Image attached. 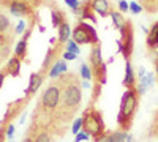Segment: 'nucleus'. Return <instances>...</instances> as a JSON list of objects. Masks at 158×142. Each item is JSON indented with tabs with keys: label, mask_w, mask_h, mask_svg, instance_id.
<instances>
[{
	"label": "nucleus",
	"mask_w": 158,
	"mask_h": 142,
	"mask_svg": "<svg viewBox=\"0 0 158 142\" xmlns=\"http://www.w3.org/2000/svg\"><path fill=\"white\" fill-rule=\"evenodd\" d=\"M125 142H133V136L128 134V136H127V139H125Z\"/></svg>",
	"instance_id": "c9c22d12"
},
{
	"label": "nucleus",
	"mask_w": 158,
	"mask_h": 142,
	"mask_svg": "<svg viewBox=\"0 0 158 142\" xmlns=\"http://www.w3.org/2000/svg\"><path fill=\"white\" fill-rule=\"evenodd\" d=\"M82 128H84V131H85L89 136H95L97 139H98L100 136H103L104 123H103L101 114L97 112V111H89V112H85L84 119H82Z\"/></svg>",
	"instance_id": "7ed1b4c3"
},
{
	"label": "nucleus",
	"mask_w": 158,
	"mask_h": 142,
	"mask_svg": "<svg viewBox=\"0 0 158 142\" xmlns=\"http://www.w3.org/2000/svg\"><path fill=\"white\" fill-rule=\"evenodd\" d=\"M13 134H15V126H13V125H8L6 131H5V136H8V137H13Z\"/></svg>",
	"instance_id": "7c9ffc66"
},
{
	"label": "nucleus",
	"mask_w": 158,
	"mask_h": 142,
	"mask_svg": "<svg viewBox=\"0 0 158 142\" xmlns=\"http://www.w3.org/2000/svg\"><path fill=\"white\" fill-rule=\"evenodd\" d=\"M155 71H156V77H158V62H156V70Z\"/></svg>",
	"instance_id": "58836bf2"
},
{
	"label": "nucleus",
	"mask_w": 158,
	"mask_h": 142,
	"mask_svg": "<svg viewBox=\"0 0 158 142\" xmlns=\"http://www.w3.org/2000/svg\"><path fill=\"white\" fill-rule=\"evenodd\" d=\"M65 71H67V65H65V62L63 60H59L54 67L51 68V71H49V77H59L60 74H65Z\"/></svg>",
	"instance_id": "f3484780"
},
{
	"label": "nucleus",
	"mask_w": 158,
	"mask_h": 142,
	"mask_svg": "<svg viewBox=\"0 0 158 142\" xmlns=\"http://www.w3.org/2000/svg\"><path fill=\"white\" fill-rule=\"evenodd\" d=\"M81 76L84 77V79L85 81H89V79H92V70L85 65V63H84V65L81 67Z\"/></svg>",
	"instance_id": "393cba45"
},
{
	"label": "nucleus",
	"mask_w": 158,
	"mask_h": 142,
	"mask_svg": "<svg viewBox=\"0 0 158 142\" xmlns=\"http://www.w3.org/2000/svg\"><path fill=\"white\" fill-rule=\"evenodd\" d=\"M63 59H65V60H74V59H76V54L68 52V51H67V52H63Z\"/></svg>",
	"instance_id": "2f4dec72"
},
{
	"label": "nucleus",
	"mask_w": 158,
	"mask_h": 142,
	"mask_svg": "<svg viewBox=\"0 0 158 142\" xmlns=\"http://www.w3.org/2000/svg\"><path fill=\"white\" fill-rule=\"evenodd\" d=\"M127 88H133L135 85V74H133V68H131V63L127 60L125 62V76H123V82H122Z\"/></svg>",
	"instance_id": "ddd939ff"
},
{
	"label": "nucleus",
	"mask_w": 158,
	"mask_h": 142,
	"mask_svg": "<svg viewBox=\"0 0 158 142\" xmlns=\"http://www.w3.org/2000/svg\"><path fill=\"white\" fill-rule=\"evenodd\" d=\"M6 71H8V74L18 77L19 73H21V59L16 57V55L11 57V59L8 60V63H6Z\"/></svg>",
	"instance_id": "9b49d317"
},
{
	"label": "nucleus",
	"mask_w": 158,
	"mask_h": 142,
	"mask_svg": "<svg viewBox=\"0 0 158 142\" xmlns=\"http://www.w3.org/2000/svg\"><path fill=\"white\" fill-rule=\"evenodd\" d=\"M152 84H153V74L152 73H147L146 76L142 77V79H139V85L136 88L138 95H144V93L147 92V88L152 87Z\"/></svg>",
	"instance_id": "f8f14e48"
},
{
	"label": "nucleus",
	"mask_w": 158,
	"mask_h": 142,
	"mask_svg": "<svg viewBox=\"0 0 158 142\" xmlns=\"http://www.w3.org/2000/svg\"><path fill=\"white\" fill-rule=\"evenodd\" d=\"M67 51L77 55V54H79V46H77V43H76L74 40H68V41H67Z\"/></svg>",
	"instance_id": "b1692460"
},
{
	"label": "nucleus",
	"mask_w": 158,
	"mask_h": 142,
	"mask_svg": "<svg viewBox=\"0 0 158 142\" xmlns=\"http://www.w3.org/2000/svg\"><path fill=\"white\" fill-rule=\"evenodd\" d=\"M3 81H5V73H0V88L3 85Z\"/></svg>",
	"instance_id": "f704fd0d"
},
{
	"label": "nucleus",
	"mask_w": 158,
	"mask_h": 142,
	"mask_svg": "<svg viewBox=\"0 0 158 142\" xmlns=\"http://www.w3.org/2000/svg\"><path fill=\"white\" fill-rule=\"evenodd\" d=\"M10 54V38L3 33L0 35V63H2Z\"/></svg>",
	"instance_id": "2eb2a0df"
},
{
	"label": "nucleus",
	"mask_w": 158,
	"mask_h": 142,
	"mask_svg": "<svg viewBox=\"0 0 158 142\" xmlns=\"http://www.w3.org/2000/svg\"><path fill=\"white\" fill-rule=\"evenodd\" d=\"M87 139H89V134L85 131H79L74 137V142H82V140H87Z\"/></svg>",
	"instance_id": "bb28decb"
},
{
	"label": "nucleus",
	"mask_w": 158,
	"mask_h": 142,
	"mask_svg": "<svg viewBox=\"0 0 158 142\" xmlns=\"http://www.w3.org/2000/svg\"><path fill=\"white\" fill-rule=\"evenodd\" d=\"M25 54H27V41L22 40L18 43L16 46V51H15V55L19 57V59H25Z\"/></svg>",
	"instance_id": "aec40b11"
},
{
	"label": "nucleus",
	"mask_w": 158,
	"mask_h": 142,
	"mask_svg": "<svg viewBox=\"0 0 158 142\" xmlns=\"http://www.w3.org/2000/svg\"><path fill=\"white\" fill-rule=\"evenodd\" d=\"M111 18H112V24H114V27L117 30H122L125 27V24L128 22V19H125L122 16V13H118V11H112L111 13Z\"/></svg>",
	"instance_id": "dca6fc26"
},
{
	"label": "nucleus",
	"mask_w": 158,
	"mask_h": 142,
	"mask_svg": "<svg viewBox=\"0 0 158 142\" xmlns=\"http://www.w3.org/2000/svg\"><path fill=\"white\" fill-rule=\"evenodd\" d=\"M130 10L133 11L135 14H138V13H141V11H142V8H141L136 2H131V3H130Z\"/></svg>",
	"instance_id": "c85d7f7f"
},
{
	"label": "nucleus",
	"mask_w": 158,
	"mask_h": 142,
	"mask_svg": "<svg viewBox=\"0 0 158 142\" xmlns=\"http://www.w3.org/2000/svg\"><path fill=\"white\" fill-rule=\"evenodd\" d=\"M146 74H147V73H146V70H144V68L141 67V68H139V79H142V77L146 76Z\"/></svg>",
	"instance_id": "72a5a7b5"
},
{
	"label": "nucleus",
	"mask_w": 158,
	"mask_h": 142,
	"mask_svg": "<svg viewBox=\"0 0 158 142\" xmlns=\"http://www.w3.org/2000/svg\"><path fill=\"white\" fill-rule=\"evenodd\" d=\"M60 99H62V87L60 84H52L49 85L44 93L41 96V103H40V108L44 111H54L60 106Z\"/></svg>",
	"instance_id": "20e7f679"
},
{
	"label": "nucleus",
	"mask_w": 158,
	"mask_h": 142,
	"mask_svg": "<svg viewBox=\"0 0 158 142\" xmlns=\"http://www.w3.org/2000/svg\"><path fill=\"white\" fill-rule=\"evenodd\" d=\"M120 33H122V36H120V40H118V52L125 57V60H128L131 52H133V44H135V41H133V27H131L130 22L125 24V27L120 30Z\"/></svg>",
	"instance_id": "39448f33"
},
{
	"label": "nucleus",
	"mask_w": 158,
	"mask_h": 142,
	"mask_svg": "<svg viewBox=\"0 0 158 142\" xmlns=\"http://www.w3.org/2000/svg\"><path fill=\"white\" fill-rule=\"evenodd\" d=\"M147 44H149L150 47H153V49H156V47H158V22L153 25V27L150 29V32H149Z\"/></svg>",
	"instance_id": "a211bd4d"
},
{
	"label": "nucleus",
	"mask_w": 158,
	"mask_h": 142,
	"mask_svg": "<svg viewBox=\"0 0 158 142\" xmlns=\"http://www.w3.org/2000/svg\"><path fill=\"white\" fill-rule=\"evenodd\" d=\"M71 35V29H70V25L67 22H63L60 27H59V41L60 43H67L68 41V38Z\"/></svg>",
	"instance_id": "6ab92c4d"
},
{
	"label": "nucleus",
	"mask_w": 158,
	"mask_h": 142,
	"mask_svg": "<svg viewBox=\"0 0 158 142\" xmlns=\"http://www.w3.org/2000/svg\"><path fill=\"white\" fill-rule=\"evenodd\" d=\"M59 84L62 87V99L57 109H59V115L62 117V122L67 123V120L73 117V114L79 108V103H81L82 98L81 87H79L77 79H73V77H70L67 82L62 79Z\"/></svg>",
	"instance_id": "f257e3e1"
},
{
	"label": "nucleus",
	"mask_w": 158,
	"mask_h": 142,
	"mask_svg": "<svg viewBox=\"0 0 158 142\" xmlns=\"http://www.w3.org/2000/svg\"><path fill=\"white\" fill-rule=\"evenodd\" d=\"M73 40L77 43V44H90V36H89V33H87V30L84 29V25H82V22H79L77 24V27L73 30Z\"/></svg>",
	"instance_id": "0eeeda50"
},
{
	"label": "nucleus",
	"mask_w": 158,
	"mask_h": 142,
	"mask_svg": "<svg viewBox=\"0 0 158 142\" xmlns=\"http://www.w3.org/2000/svg\"><path fill=\"white\" fill-rule=\"evenodd\" d=\"M136 108H138V92L135 88H127L120 103L118 117H117V122L122 126V130L127 131L131 126V119H133V115L136 112Z\"/></svg>",
	"instance_id": "f03ea898"
},
{
	"label": "nucleus",
	"mask_w": 158,
	"mask_h": 142,
	"mask_svg": "<svg viewBox=\"0 0 158 142\" xmlns=\"http://www.w3.org/2000/svg\"><path fill=\"white\" fill-rule=\"evenodd\" d=\"M81 128H82V119H77L74 123H73V128H71V131L74 134H77L79 131H81Z\"/></svg>",
	"instance_id": "a878e982"
},
{
	"label": "nucleus",
	"mask_w": 158,
	"mask_h": 142,
	"mask_svg": "<svg viewBox=\"0 0 158 142\" xmlns=\"http://www.w3.org/2000/svg\"><path fill=\"white\" fill-rule=\"evenodd\" d=\"M90 63L94 68H98L100 65H103V57H101V46L95 44L94 49H92V54H90Z\"/></svg>",
	"instance_id": "4468645a"
},
{
	"label": "nucleus",
	"mask_w": 158,
	"mask_h": 142,
	"mask_svg": "<svg viewBox=\"0 0 158 142\" xmlns=\"http://www.w3.org/2000/svg\"><path fill=\"white\" fill-rule=\"evenodd\" d=\"M10 11L13 13L15 16H27L29 13L32 11L30 10V5L27 3V2H24V0H15V2H11L10 3Z\"/></svg>",
	"instance_id": "423d86ee"
},
{
	"label": "nucleus",
	"mask_w": 158,
	"mask_h": 142,
	"mask_svg": "<svg viewBox=\"0 0 158 142\" xmlns=\"http://www.w3.org/2000/svg\"><path fill=\"white\" fill-rule=\"evenodd\" d=\"M8 27H10V21H8V18L3 14L2 11H0V35L5 33V32L8 30Z\"/></svg>",
	"instance_id": "5701e85b"
},
{
	"label": "nucleus",
	"mask_w": 158,
	"mask_h": 142,
	"mask_svg": "<svg viewBox=\"0 0 158 142\" xmlns=\"http://www.w3.org/2000/svg\"><path fill=\"white\" fill-rule=\"evenodd\" d=\"M82 25H84V29L87 30V33H89V36H90V44H98V35H97L95 29L92 27V25L85 24V22H82Z\"/></svg>",
	"instance_id": "412c9836"
},
{
	"label": "nucleus",
	"mask_w": 158,
	"mask_h": 142,
	"mask_svg": "<svg viewBox=\"0 0 158 142\" xmlns=\"http://www.w3.org/2000/svg\"><path fill=\"white\" fill-rule=\"evenodd\" d=\"M118 10H120L122 13L123 11H128L130 10V3H127L125 0H120V2H118Z\"/></svg>",
	"instance_id": "c756f323"
},
{
	"label": "nucleus",
	"mask_w": 158,
	"mask_h": 142,
	"mask_svg": "<svg viewBox=\"0 0 158 142\" xmlns=\"http://www.w3.org/2000/svg\"><path fill=\"white\" fill-rule=\"evenodd\" d=\"M127 133L125 131H115L111 134H103L97 139V142H125L127 139Z\"/></svg>",
	"instance_id": "1a4fd4ad"
},
{
	"label": "nucleus",
	"mask_w": 158,
	"mask_h": 142,
	"mask_svg": "<svg viewBox=\"0 0 158 142\" xmlns=\"http://www.w3.org/2000/svg\"><path fill=\"white\" fill-rule=\"evenodd\" d=\"M90 5H92V10L101 18H106L108 14H111L108 0H90Z\"/></svg>",
	"instance_id": "6e6552de"
},
{
	"label": "nucleus",
	"mask_w": 158,
	"mask_h": 142,
	"mask_svg": "<svg viewBox=\"0 0 158 142\" xmlns=\"http://www.w3.org/2000/svg\"><path fill=\"white\" fill-rule=\"evenodd\" d=\"M24 27H25V21H19L18 27H16V33H22L24 32Z\"/></svg>",
	"instance_id": "473e14b6"
},
{
	"label": "nucleus",
	"mask_w": 158,
	"mask_h": 142,
	"mask_svg": "<svg viewBox=\"0 0 158 142\" xmlns=\"http://www.w3.org/2000/svg\"><path fill=\"white\" fill-rule=\"evenodd\" d=\"M22 142H33V139H32V136H27V137H25Z\"/></svg>",
	"instance_id": "e433bc0d"
},
{
	"label": "nucleus",
	"mask_w": 158,
	"mask_h": 142,
	"mask_svg": "<svg viewBox=\"0 0 158 142\" xmlns=\"http://www.w3.org/2000/svg\"><path fill=\"white\" fill-rule=\"evenodd\" d=\"M65 3H67L71 10H76V8H79L81 6V3L77 2V0H65Z\"/></svg>",
	"instance_id": "cd10ccee"
},
{
	"label": "nucleus",
	"mask_w": 158,
	"mask_h": 142,
	"mask_svg": "<svg viewBox=\"0 0 158 142\" xmlns=\"http://www.w3.org/2000/svg\"><path fill=\"white\" fill-rule=\"evenodd\" d=\"M51 16H52V25H54V27H60L65 21V18L60 11H52Z\"/></svg>",
	"instance_id": "4be33fe9"
},
{
	"label": "nucleus",
	"mask_w": 158,
	"mask_h": 142,
	"mask_svg": "<svg viewBox=\"0 0 158 142\" xmlns=\"http://www.w3.org/2000/svg\"><path fill=\"white\" fill-rule=\"evenodd\" d=\"M0 2H3V3H11V2H15V0H0Z\"/></svg>",
	"instance_id": "4c0bfd02"
},
{
	"label": "nucleus",
	"mask_w": 158,
	"mask_h": 142,
	"mask_svg": "<svg viewBox=\"0 0 158 142\" xmlns=\"http://www.w3.org/2000/svg\"><path fill=\"white\" fill-rule=\"evenodd\" d=\"M41 82H43V74L41 73H33L30 76V84H29L27 90H25V95H33L36 90L40 88Z\"/></svg>",
	"instance_id": "9d476101"
}]
</instances>
